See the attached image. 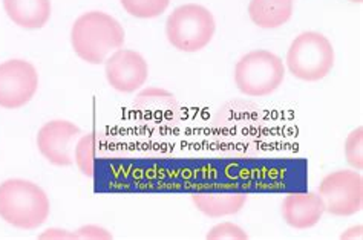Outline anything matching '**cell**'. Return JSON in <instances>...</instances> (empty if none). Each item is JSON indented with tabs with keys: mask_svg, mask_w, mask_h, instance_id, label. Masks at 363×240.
<instances>
[{
	"mask_svg": "<svg viewBox=\"0 0 363 240\" xmlns=\"http://www.w3.org/2000/svg\"><path fill=\"white\" fill-rule=\"evenodd\" d=\"M286 66L296 79L319 81L331 72L334 66L333 45L320 33H302L290 45L286 52Z\"/></svg>",
	"mask_w": 363,
	"mask_h": 240,
	"instance_id": "obj_5",
	"label": "cell"
},
{
	"mask_svg": "<svg viewBox=\"0 0 363 240\" xmlns=\"http://www.w3.org/2000/svg\"><path fill=\"white\" fill-rule=\"evenodd\" d=\"M126 13L137 18H155L166 11L170 0H120Z\"/></svg>",
	"mask_w": 363,
	"mask_h": 240,
	"instance_id": "obj_15",
	"label": "cell"
},
{
	"mask_svg": "<svg viewBox=\"0 0 363 240\" xmlns=\"http://www.w3.org/2000/svg\"><path fill=\"white\" fill-rule=\"evenodd\" d=\"M345 156L348 164L357 170L363 168V127L352 130L345 141Z\"/></svg>",
	"mask_w": 363,
	"mask_h": 240,
	"instance_id": "obj_16",
	"label": "cell"
},
{
	"mask_svg": "<svg viewBox=\"0 0 363 240\" xmlns=\"http://www.w3.org/2000/svg\"><path fill=\"white\" fill-rule=\"evenodd\" d=\"M74 52L91 64L106 62L112 51L124 45V30L117 18L101 11H91L80 16L71 30Z\"/></svg>",
	"mask_w": 363,
	"mask_h": 240,
	"instance_id": "obj_1",
	"label": "cell"
},
{
	"mask_svg": "<svg viewBox=\"0 0 363 240\" xmlns=\"http://www.w3.org/2000/svg\"><path fill=\"white\" fill-rule=\"evenodd\" d=\"M350 2H354V4H362L363 0H350Z\"/></svg>",
	"mask_w": 363,
	"mask_h": 240,
	"instance_id": "obj_18",
	"label": "cell"
},
{
	"mask_svg": "<svg viewBox=\"0 0 363 240\" xmlns=\"http://www.w3.org/2000/svg\"><path fill=\"white\" fill-rule=\"evenodd\" d=\"M95 150H97V135L95 133L83 135L75 144L74 161L77 162L83 175L88 178H92L95 173Z\"/></svg>",
	"mask_w": 363,
	"mask_h": 240,
	"instance_id": "obj_14",
	"label": "cell"
},
{
	"mask_svg": "<svg viewBox=\"0 0 363 240\" xmlns=\"http://www.w3.org/2000/svg\"><path fill=\"white\" fill-rule=\"evenodd\" d=\"M294 0H250L248 16L262 30L284 26L293 16Z\"/></svg>",
	"mask_w": 363,
	"mask_h": 240,
	"instance_id": "obj_13",
	"label": "cell"
},
{
	"mask_svg": "<svg viewBox=\"0 0 363 240\" xmlns=\"http://www.w3.org/2000/svg\"><path fill=\"white\" fill-rule=\"evenodd\" d=\"M45 190L31 181L8 179L0 184V217L21 229H35L50 217Z\"/></svg>",
	"mask_w": 363,
	"mask_h": 240,
	"instance_id": "obj_2",
	"label": "cell"
},
{
	"mask_svg": "<svg viewBox=\"0 0 363 240\" xmlns=\"http://www.w3.org/2000/svg\"><path fill=\"white\" fill-rule=\"evenodd\" d=\"M8 17L25 30H40L51 18V0H4Z\"/></svg>",
	"mask_w": 363,
	"mask_h": 240,
	"instance_id": "obj_12",
	"label": "cell"
},
{
	"mask_svg": "<svg viewBox=\"0 0 363 240\" xmlns=\"http://www.w3.org/2000/svg\"><path fill=\"white\" fill-rule=\"evenodd\" d=\"M284 79L282 60L265 50L245 54L235 66V84L247 97L259 98L272 95L281 88Z\"/></svg>",
	"mask_w": 363,
	"mask_h": 240,
	"instance_id": "obj_4",
	"label": "cell"
},
{
	"mask_svg": "<svg viewBox=\"0 0 363 240\" xmlns=\"http://www.w3.org/2000/svg\"><path fill=\"white\" fill-rule=\"evenodd\" d=\"M192 200L203 215L208 217H224L240 213L247 202V196L230 188H215L198 191L192 196Z\"/></svg>",
	"mask_w": 363,
	"mask_h": 240,
	"instance_id": "obj_11",
	"label": "cell"
},
{
	"mask_svg": "<svg viewBox=\"0 0 363 240\" xmlns=\"http://www.w3.org/2000/svg\"><path fill=\"white\" fill-rule=\"evenodd\" d=\"M39 89V74L25 60L0 64V108L18 109L30 103Z\"/></svg>",
	"mask_w": 363,
	"mask_h": 240,
	"instance_id": "obj_7",
	"label": "cell"
},
{
	"mask_svg": "<svg viewBox=\"0 0 363 240\" xmlns=\"http://www.w3.org/2000/svg\"><path fill=\"white\" fill-rule=\"evenodd\" d=\"M319 196L327 213L333 216L356 215L363 207V178L359 171H333L322 179Z\"/></svg>",
	"mask_w": 363,
	"mask_h": 240,
	"instance_id": "obj_6",
	"label": "cell"
},
{
	"mask_svg": "<svg viewBox=\"0 0 363 240\" xmlns=\"http://www.w3.org/2000/svg\"><path fill=\"white\" fill-rule=\"evenodd\" d=\"M104 74L111 88L123 93H132L146 84L149 66L140 52L117 50L106 60Z\"/></svg>",
	"mask_w": 363,
	"mask_h": 240,
	"instance_id": "obj_9",
	"label": "cell"
},
{
	"mask_svg": "<svg viewBox=\"0 0 363 240\" xmlns=\"http://www.w3.org/2000/svg\"><path fill=\"white\" fill-rule=\"evenodd\" d=\"M247 237L248 236L245 234L242 228H240L238 225H233L230 222L219 224V225L213 227L207 234V239H210V240H216V239H247Z\"/></svg>",
	"mask_w": 363,
	"mask_h": 240,
	"instance_id": "obj_17",
	"label": "cell"
},
{
	"mask_svg": "<svg viewBox=\"0 0 363 240\" xmlns=\"http://www.w3.org/2000/svg\"><path fill=\"white\" fill-rule=\"evenodd\" d=\"M325 213L323 200L319 193L310 191H294L282 200V219L296 229H307L319 224Z\"/></svg>",
	"mask_w": 363,
	"mask_h": 240,
	"instance_id": "obj_10",
	"label": "cell"
},
{
	"mask_svg": "<svg viewBox=\"0 0 363 240\" xmlns=\"http://www.w3.org/2000/svg\"><path fill=\"white\" fill-rule=\"evenodd\" d=\"M82 137V129L71 121L54 120L46 122L37 133V149L46 161L57 167L74 164L75 144Z\"/></svg>",
	"mask_w": 363,
	"mask_h": 240,
	"instance_id": "obj_8",
	"label": "cell"
},
{
	"mask_svg": "<svg viewBox=\"0 0 363 240\" xmlns=\"http://www.w3.org/2000/svg\"><path fill=\"white\" fill-rule=\"evenodd\" d=\"M216 31L213 14L203 5L187 4L178 6L167 17L166 35L178 51L198 52L212 42Z\"/></svg>",
	"mask_w": 363,
	"mask_h": 240,
	"instance_id": "obj_3",
	"label": "cell"
}]
</instances>
